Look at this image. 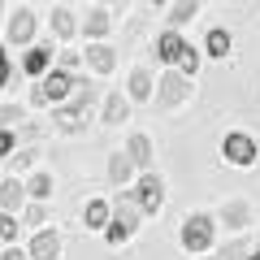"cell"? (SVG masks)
Here are the masks:
<instances>
[{"mask_svg":"<svg viewBox=\"0 0 260 260\" xmlns=\"http://www.w3.org/2000/svg\"><path fill=\"white\" fill-rule=\"evenodd\" d=\"M130 234H135V230H130V225H121V221H113L109 230H104V239H109V247H121V243H126Z\"/></svg>","mask_w":260,"mask_h":260,"instance_id":"cell-24","label":"cell"},{"mask_svg":"<svg viewBox=\"0 0 260 260\" xmlns=\"http://www.w3.org/2000/svg\"><path fill=\"white\" fill-rule=\"evenodd\" d=\"M135 204H139V213H160V204H165V182H160V174H143L139 178Z\"/></svg>","mask_w":260,"mask_h":260,"instance_id":"cell-5","label":"cell"},{"mask_svg":"<svg viewBox=\"0 0 260 260\" xmlns=\"http://www.w3.org/2000/svg\"><path fill=\"white\" fill-rule=\"evenodd\" d=\"M5 260H30L26 251H18V247H5Z\"/></svg>","mask_w":260,"mask_h":260,"instance_id":"cell-31","label":"cell"},{"mask_svg":"<svg viewBox=\"0 0 260 260\" xmlns=\"http://www.w3.org/2000/svg\"><path fill=\"white\" fill-rule=\"evenodd\" d=\"M221 221H225V225H230V230H243V225H247V221H251V208H247V204H243V200H230V204H225V208H221Z\"/></svg>","mask_w":260,"mask_h":260,"instance_id":"cell-15","label":"cell"},{"mask_svg":"<svg viewBox=\"0 0 260 260\" xmlns=\"http://www.w3.org/2000/svg\"><path fill=\"white\" fill-rule=\"evenodd\" d=\"M109 217H113V208L104 204V200H87V208H83V221L91 225V230H109Z\"/></svg>","mask_w":260,"mask_h":260,"instance_id":"cell-13","label":"cell"},{"mask_svg":"<svg viewBox=\"0 0 260 260\" xmlns=\"http://www.w3.org/2000/svg\"><path fill=\"white\" fill-rule=\"evenodd\" d=\"M61 256V234L56 230H39L30 243V260H56Z\"/></svg>","mask_w":260,"mask_h":260,"instance_id":"cell-10","label":"cell"},{"mask_svg":"<svg viewBox=\"0 0 260 260\" xmlns=\"http://www.w3.org/2000/svg\"><path fill=\"white\" fill-rule=\"evenodd\" d=\"M200 61H204V56L195 52V48H186V56H182V74H186V78H191V74H195V70H200Z\"/></svg>","mask_w":260,"mask_h":260,"instance_id":"cell-26","label":"cell"},{"mask_svg":"<svg viewBox=\"0 0 260 260\" xmlns=\"http://www.w3.org/2000/svg\"><path fill=\"white\" fill-rule=\"evenodd\" d=\"M130 174H135V160H130L126 152H113V160H109V178H113L117 186H126Z\"/></svg>","mask_w":260,"mask_h":260,"instance_id":"cell-17","label":"cell"},{"mask_svg":"<svg viewBox=\"0 0 260 260\" xmlns=\"http://www.w3.org/2000/svg\"><path fill=\"white\" fill-rule=\"evenodd\" d=\"M247 260H260V251H251V256H247Z\"/></svg>","mask_w":260,"mask_h":260,"instance_id":"cell-32","label":"cell"},{"mask_svg":"<svg viewBox=\"0 0 260 260\" xmlns=\"http://www.w3.org/2000/svg\"><path fill=\"white\" fill-rule=\"evenodd\" d=\"M26 74H35V78H48V74H52V44L30 48V52H26Z\"/></svg>","mask_w":260,"mask_h":260,"instance_id":"cell-12","label":"cell"},{"mask_svg":"<svg viewBox=\"0 0 260 260\" xmlns=\"http://www.w3.org/2000/svg\"><path fill=\"white\" fill-rule=\"evenodd\" d=\"M26 191L35 195V200H48V195H52V174H48V169H39V174L26 182Z\"/></svg>","mask_w":260,"mask_h":260,"instance_id":"cell-21","label":"cell"},{"mask_svg":"<svg viewBox=\"0 0 260 260\" xmlns=\"http://www.w3.org/2000/svg\"><path fill=\"white\" fill-rule=\"evenodd\" d=\"M30 35H35V13L30 9H13L9 22H5V39H9V44H26Z\"/></svg>","mask_w":260,"mask_h":260,"instance_id":"cell-6","label":"cell"},{"mask_svg":"<svg viewBox=\"0 0 260 260\" xmlns=\"http://www.w3.org/2000/svg\"><path fill=\"white\" fill-rule=\"evenodd\" d=\"M87 65H91L95 74H113V70H117V52H113L109 44H91L87 48Z\"/></svg>","mask_w":260,"mask_h":260,"instance_id":"cell-11","label":"cell"},{"mask_svg":"<svg viewBox=\"0 0 260 260\" xmlns=\"http://www.w3.org/2000/svg\"><path fill=\"white\" fill-rule=\"evenodd\" d=\"M9 160H13V165H18V169H26L30 160H35V152H18V156H9Z\"/></svg>","mask_w":260,"mask_h":260,"instance_id":"cell-30","label":"cell"},{"mask_svg":"<svg viewBox=\"0 0 260 260\" xmlns=\"http://www.w3.org/2000/svg\"><path fill=\"white\" fill-rule=\"evenodd\" d=\"M0 117H5V126H13V121H22V109H18V104H9V100H5V109H0Z\"/></svg>","mask_w":260,"mask_h":260,"instance_id":"cell-27","label":"cell"},{"mask_svg":"<svg viewBox=\"0 0 260 260\" xmlns=\"http://www.w3.org/2000/svg\"><path fill=\"white\" fill-rule=\"evenodd\" d=\"M56 70H65V74H74V70H78V52H65V56H61V65H56Z\"/></svg>","mask_w":260,"mask_h":260,"instance_id":"cell-28","label":"cell"},{"mask_svg":"<svg viewBox=\"0 0 260 260\" xmlns=\"http://www.w3.org/2000/svg\"><path fill=\"white\" fill-rule=\"evenodd\" d=\"M87 117H91V113H87V109H78V104H61V109H52L56 130H65V135H78V130L87 126Z\"/></svg>","mask_w":260,"mask_h":260,"instance_id":"cell-7","label":"cell"},{"mask_svg":"<svg viewBox=\"0 0 260 260\" xmlns=\"http://www.w3.org/2000/svg\"><path fill=\"white\" fill-rule=\"evenodd\" d=\"M221 156L230 160V165L247 169L251 160L260 156V148H256V139H251V135H243V130H234V135H225V139H221Z\"/></svg>","mask_w":260,"mask_h":260,"instance_id":"cell-3","label":"cell"},{"mask_svg":"<svg viewBox=\"0 0 260 260\" xmlns=\"http://www.w3.org/2000/svg\"><path fill=\"white\" fill-rule=\"evenodd\" d=\"M109 26V9H87V35H104Z\"/></svg>","mask_w":260,"mask_h":260,"instance_id":"cell-22","label":"cell"},{"mask_svg":"<svg viewBox=\"0 0 260 260\" xmlns=\"http://www.w3.org/2000/svg\"><path fill=\"white\" fill-rule=\"evenodd\" d=\"M152 95V74L148 70H135L130 74V100H148Z\"/></svg>","mask_w":260,"mask_h":260,"instance_id":"cell-19","label":"cell"},{"mask_svg":"<svg viewBox=\"0 0 260 260\" xmlns=\"http://www.w3.org/2000/svg\"><path fill=\"white\" fill-rule=\"evenodd\" d=\"M0 239H5V247H13V239H18V221L13 217H0Z\"/></svg>","mask_w":260,"mask_h":260,"instance_id":"cell-25","label":"cell"},{"mask_svg":"<svg viewBox=\"0 0 260 260\" xmlns=\"http://www.w3.org/2000/svg\"><path fill=\"white\" fill-rule=\"evenodd\" d=\"M204 48H208V56H225V52L234 48V39H230V30H221V26H217V30H208Z\"/></svg>","mask_w":260,"mask_h":260,"instance_id":"cell-18","label":"cell"},{"mask_svg":"<svg viewBox=\"0 0 260 260\" xmlns=\"http://www.w3.org/2000/svg\"><path fill=\"white\" fill-rule=\"evenodd\" d=\"M186 48H191V44H182V35H178V30H165V35L156 39V56H160L165 65H182Z\"/></svg>","mask_w":260,"mask_h":260,"instance_id":"cell-8","label":"cell"},{"mask_svg":"<svg viewBox=\"0 0 260 260\" xmlns=\"http://www.w3.org/2000/svg\"><path fill=\"white\" fill-rule=\"evenodd\" d=\"M126 156L135 160L139 169H148V165H152V139H148V135H130V143H126Z\"/></svg>","mask_w":260,"mask_h":260,"instance_id":"cell-14","label":"cell"},{"mask_svg":"<svg viewBox=\"0 0 260 260\" xmlns=\"http://www.w3.org/2000/svg\"><path fill=\"white\" fill-rule=\"evenodd\" d=\"M44 217H48V213H44L39 204H35V208H26V225H44Z\"/></svg>","mask_w":260,"mask_h":260,"instance_id":"cell-29","label":"cell"},{"mask_svg":"<svg viewBox=\"0 0 260 260\" xmlns=\"http://www.w3.org/2000/svg\"><path fill=\"white\" fill-rule=\"evenodd\" d=\"M126 117H130V95L109 91V95H104V113H100V121H104V126H121Z\"/></svg>","mask_w":260,"mask_h":260,"instance_id":"cell-9","label":"cell"},{"mask_svg":"<svg viewBox=\"0 0 260 260\" xmlns=\"http://www.w3.org/2000/svg\"><path fill=\"white\" fill-rule=\"evenodd\" d=\"M22 191H26V186L13 182V178H5V182H0V208H5V217H13V208L22 204Z\"/></svg>","mask_w":260,"mask_h":260,"instance_id":"cell-16","label":"cell"},{"mask_svg":"<svg viewBox=\"0 0 260 260\" xmlns=\"http://www.w3.org/2000/svg\"><path fill=\"white\" fill-rule=\"evenodd\" d=\"M74 87H78V78L74 74H65V70H52L48 78H39V87L30 91V104H70L74 100Z\"/></svg>","mask_w":260,"mask_h":260,"instance_id":"cell-1","label":"cell"},{"mask_svg":"<svg viewBox=\"0 0 260 260\" xmlns=\"http://www.w3.org/2000/svg\"><path fill=\"white\" fill-rule=\"evenodd\" d=\"M52 30H56V39H70L74 35V13L70 9H52Z\"/></svg>","mask_w":260,"mask_h":260,"instance_id":"cell-20","label":"cell"},{"mask_svg":"<svg viewBox=\"0 0 260 260\" xmlns=\"http://www.w3.org/2000/svg\"><path fill=\"white\" fill-rule=\"evenodd\" d=\"M213 234H217L213 217H208V213H191L182 221V247L186 251H208V247H213Z\"/></svg>","mask_w":260,"mask_h":260,"instance_id":"cell-2","label":"cell"},{"mask_svg":"<svg viewBox=\"0 0 260 260\" xmlns=\"http://www.w3.org/2000/svg\"><path fill=\"white\" fill-rule=\"evenodd\" d=\"M195 13H200V5H169V22H174V26H186Z\"/></svg>","mask_w":260,"mask_h":260,"instance_id":"cell-23","label":"cell"},{"mask_svg":"<svg viewBox=\"0 0 260 260\" xmlns=\"http://www.w3.org/2000/svg\"><path fill=\"white\" fill-rule=\"evenodd\" d=\"M186 100H191V78L169 70V74L156 83V104L160 109H178V104H186Z\"/></svg>","mask_w":260,"mask_h":260,"instance_id":"cell-4","label":"cell"},{"mask_svg":"<svg viewBox=\"0 0 260 260\" xmlns=\"http://www.w3.org/2000/svg\"><path fill=\"white\" fill-rule=\"evenodd\" d=\"M217 260H221V256H217Z\"/></svg>","mask_w":260,"mask_h":260,"instance_id":"cell-33","label":"cell"}]
</instances>
